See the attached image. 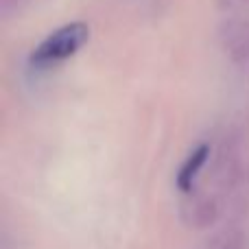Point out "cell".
<instances>
[{"mask_svg": "<svg viewBox=\"0 0 249 249\" xmlns=\"http://www.w3.org/2000/svg\"><path fill=\"white\" fill-rule=\"evenodd\" d=\"M90 37V29L83 22H72V24L61 26L59 31H55L53 35H48L42 44L33 51L31 61L37 68H48L66 61L68 57H72L77 51H81L83 44Z\"/></svg>", "mask_w": 249, "mask_h": 249, "instance_id": "cell-1", "label": "cell"}, {"mask_svg": "<svg viewBox=\"0 0 249 249\" xmlns=\"http://www.w3.org/2000/svg\"><path fill=\"white\" fill-rule=\"evenodd\" d=\"M208 158H210V146L208 144H199L197 149L190 153V158L184 162V166L179 168V173H177V186H179L181 190H190L195 184V177L199 175V171L203 168V164L208 162Z\"/></svg>", "mask_w": 249, "mask_h": 249, "instance_id": "cell-2", "label": "cell"}, {"mask_svg": "<svg viewBox=\"0 0 249 249\" xmlns=\"http://www.w3.org/2000/svg\"><path fill=\"white\" fill-rule=\"evenodd\" d=\"M230 44V55L236 61L249 59V24H241L228 39Z\"/></svg>", "mask_w": 249, "mask_h": 249, "instance_id": "cell-4", "label": "cell"}, {"mask_svg": "<svg viewBox=\"0 0 249 249\" xmlns=\"http://www.w3.org/2000/svg\"><path fill=\"white\" fill-rule=\"evenodd\" d=\"M219 216V206H216L214 199L206 197V199H197L195 206L190 208V212L186 214V219L190 221V225L197 230H203L208 225L214 223V219Z\"/></svg>", "mask_w": 249, "mask_h": 249, "instance_id": "cell-3", "label": "cell"}, {"mask_svg": "<svg viewBox=\"0 0 249 249\" xmlns=\"http://www.w3.org/2000/svg\"><path fill=\"white\" fill-rule=\"evenodd\" d=\"M26 4H29V0H0V11H2L4 18H11L16 13H20Z\"/></svg>", "mask_w": 249, "mask_h": 249, "instance_id": "cell-5", "label": "cell"}]
</instances>
